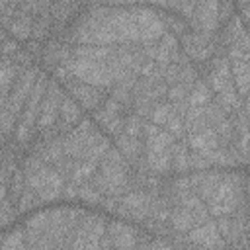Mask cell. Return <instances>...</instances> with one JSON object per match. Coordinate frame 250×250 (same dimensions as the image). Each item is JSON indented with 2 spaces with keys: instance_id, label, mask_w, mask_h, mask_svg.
Here are the masks:
<instances>
[{
  "instance_id": "obj_1",
  "label": "cell",
  "mask_w": 250,
  "mask_h": 250,
  "mask_svg": "<svg viewBox=\"0 0 250 250\" xmlns=\"http://www.w3.org/2000/svg\"><path fill=\"white\" fill-rule=\"evenodd\" d=\"M107 236L111 242V250H137V230L125 223H109Z\"/></svg>"
},
{
  "instance_id": "obj_2",
  "label": "cell",
  "mask_w": 250,
  "mask_h": 250,
  "mask_svg": "<svg viewBox=\"0 0 250 250\" xmlns=\"http://www.w3.org/2000/svg\"><path fill=\"white\" fill-rule=\"evenodd\" d=\"M232 68V82L240 96L250 94V61H234L230 62Z\"/></svg>"
},
{
  "instance_id": "obj_3",
  "label": "cell",
  "mask_w": 250,
  "mask_h": 250,
  "mask_svg": "<svg viewBox=\"0 0 250 250\" xmlns=\"http://www.w3.org/2000/svg\"><path fill=\"white\" fill-rule=\"evenodd\" d=\"M82 115V109H80V104L70 98V96H64L62 102H61V121L70 129L72 123H76Z\"/></svg>"
},
{
  "instance_id": "obj_4",
  "label": "cell",
  "mask_w": 250,
  "mask_h": 250,
  "mask_svg": "<svg viewBox=\"0 0 250 250\" xmlns=\"http://www.w3.org/2000/svg\"><path fill=\"white\" fill-rule=\"evenodd\" d=\"M170 223H172L174 230H178V232H188V230L195 229V219H193L191 211L186 207H178L170 215Z\"/></svg>"
}]
</instances>
